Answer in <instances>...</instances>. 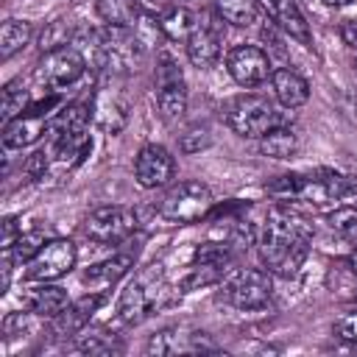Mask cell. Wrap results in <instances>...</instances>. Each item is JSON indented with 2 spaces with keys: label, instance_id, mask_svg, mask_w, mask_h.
Wrapping results in <instances>:
<instances>
[{
  "label": "cell",
  "instance_id": "6da1fadb",
  "mask_svg": "<svg viewBox=\"0 0 357 357\" xmlns=\"http://www.w3.org/2000/svg\"><path fill=\"white\" fill-rule=\"evenodd\" d=\"M257 254L262 265L279 276H293L307 259L310 229L287 206H271L257 226Z\"/></svg>",
  "mask_w": 357,
  "mask_h": 357
},
{
  "label": "cell",
  "instance_id": "7a4b0ae2",
  "mask_svg": "<svg viewBox=\"0 0 357 357\" xmlns=\"http://www.w3.org/2000/svg\"><path fill=\"white\" fill-rule=\"evenodd\" d=\"M346 176L335 170H315V173H284L273 181L265 184L268 195L279 201H304L310 206H329V204H343L349 192Z\"/></svg>",
  "mask_w": 357,
  "mask_h": 357
},
{
  "label": "cell",
  "instance_id": "3957f363",
  "mask_svg": "<svg viewBox=\"0 0 357 357\" xmlns=\"http://www.w3.org/2000/svg\"><path fill=\"white\" fill-rule=\"evenodd\" d=\"M223 120L237 137H245V139H259L271 128L282 126L279 112L262 95H237V98H231L223 106Z\"/></svg>",
  "mask_w": 357,
  "mask_h": 357
},
{
  "label": "cell",
  "instance_id": "277c9868",
  "mask_svg": "<svg viewBox=\"0 0 357 357\" xmlns=\"http://www.w3.org/2000/svg\"><path fill=\"white\" fill-rule=\"evenodd\" d=\"M100 31V70L126 75L145 59V42L134 25H103Z\"/></svg>",
  "mask_w": 357,
  "mask_h": 357
},
{
  "label": "cell",
  "instance_id": "5b68a950",
  "mask_svg": "<svg viewBox=\"0 0 357 357\" xmlns=\"http://www.w3.org/2000/svg\"><path fill=\"white\" fill-rule=\"evenodd\" d=\"M215 206L212 190L204 181L187 178V181H176L167 187L165 198L159 201V215L167 223H195L209 218Z\"/></svg>",
  "mask_w": 357,
  "mask_h": 357
},
{
  "label": "cell",
  "instance_id": "8992f818",
  "mask_svg": "<svg viewBox=\"0 0 357 357\" xmlns=\"http://www.w3.org/2000/svg\"><path fill=\"white\" fill-rule=\"evenodd\" d=\"M165 290V273H162V265H148L142 268L128 284L126 290L120 293V301H117V321L131 326V324H139L142 318L151 315V310L159 304V296Z\"/></svg>",
  "mask_w": 357,
  "mask_h": 357
},
{
  "label": "cell",
  "instance_id": "52a82bcc",
  "mask_svg": "<svg viewBox=\"0 0 357 357\" xmlns=\"http://www.w3.org/2000/svg\"><path fill=\"white\" fill-rule=\"evenodd\" d=\"M273 296L271 271L240 268L223 282V298L237 310H262Z\"/></svg>",
  "mask_w": 357,
  "mask_h": 357
},
{
  "label": "cell",
  "instance_id": "ba28073f",
  "mask_svg": "<svg viewBox=\"0 0 357 357\" xmlns=\"http://www.w3.org/2000/svg\"><path fill=\"white\" fill-rule=\"evenodd\" d=\"M86 59L75 45H64V47H53L45 50L42 59L36 61V81L47 89H64L70 84H75L84 73H86Z\"/></svg>",
  "mask_w": 357,
  "mask_h": 357
},
{
  "label": "cell",
  "instance_id": "9c48e42d",
  "mask_svg": "<svg viewBox=\"0 0 357 357\" xmlns=\"http://www.w3.org/2000/svg\"><path fill=\"white\" fill-rule=\"evenodd\" d=\"M59 106V95H50L39 103H31L20 117L8 120L3 126V148L6 151H22L33 145L42 134H47L50 126V109Z\"/></svg>",
  "mask_w": 357,
  "mask_h": 357
},
{
  "label": "cell",
  "instance_id": "30bf717a",
  "mask_svg": "<svg viewBox=\"0 0 357 357\" xmlns=\"http://www.w3.org/2000/svg\"><path fill=\"white\" fill-rule=\"evenodd\" d=\"M137 231V215L134 209L128 206H98L95 212L86 215L84 220V234L92 240V243H100V245H117V243H126L131 234Z\"/></svg>",
  "mask_w": 357,
  "mask_h": 357
},
{
  "label": "cell",
  "instance_id": "8fae6325",
  "mask_svg": "<svg viewBox=\"0 0 357 357\" xmlns=\"http://www.w3.org/2000/svg\"><path fill=\"white\" fill-rule=\"evenodd\" d=\"M156 109L162 120H178L187 112V84L178 70V64L167 56H162L156 67Z\"/></svg>",
  "mask_w": 357,
  "mask_h": 357
},
{
  "label": "cell",
  "instance_id": "7c38bea8",
  "mask_svg": "<svg viewBox=\"0 0 357 357\" xmlns=\"http://www.w3.org/2000/svg\"><path fill=\"white\" fill-rule=\"evenodd\" d=\"M220 17H209V14H201L198 17V25L195 31L190 33V39L184 42V50H187V59L192 67L198 70H209L218 64L220 59V45H223V28H220Z\"/></svg>",
  "mask_w": 357,
  "mask_h": 357
},
{
  "label": "cell",
  "instance_id": "4fadbf2b",
  "mask_svg": "<svg viewBox=\"0 0 357 357\" xmlns=\"http://www.w3.org/2000/svg\"><path fill=\"white\" fill-rule=\"evenodd\" d=\"M226 70L240 86H259L271 78L273 64L259 45H234L226 53Z\"/></svg>",
  "mask_w": 357,
  "mask_h": 357
},
{
  "label": "cell",
  "instance_id": "5bb4252c",
  "mask_svg": "<svg viewBox=\"0 0 357 357\" xmlns=\"http://www.w3.org/2000/svg\"><path fill=\"white\" fill-rule=\"evenodd\" d=\"M75 245L64 237L47 240L42 245V251L28 262V279L33 282H56L64 273H70L75 268Z\"/></svg>",
  "mask_w": 357,
  "mask_h": 357
},
{
  "label": "cell",
  "instance_id": "9a60e30c",
  "mask_svg": "<svg viewBox=\"0 0 357 357\" xmlns=\"http://www.w3.org/2000/svg\"><path fill=\"white\" fill-rule=\"evenodd\" d=\"M134 176L145 190L167 187L176 176V159L165 145H156V142L142 145L134 159Z\"/></svg>",
  "mask_w": 357,
  "mask_h": 357
},
{
  "label": "cell",
  "instance_id": "2e32d148",
  "mask_svg": "<svg viewBox=\"0 0 357 357\" xmlns=\"http://www.w3.org/2000/svg\"><path fill=\"white\" fill-rule=\"evenodd\" d=\"M89 114H92L95 126L103 128L106 134H120L126 128V123H128V100H126V95L120 89L100 86L92 95Z\"/></svg>",
  "mask_w": 357,
  "mask_h": 357
},
{
  "label": "cell",
  "instance_id": "e0dca14e",
  "mask_svg": "<svg viewBox=\"0 0 357 357\" xmlns=\"http://www.w3.org/2000/svg\"><path fill=\"white\" fill-rule=\"evenodd\" d=\"M100 304H103V293L89 290L86 296L70 301L59 315L50 318V332H53L56 337H75V335L92 321V315L98 312Z\"/></svg>",
  "mask_w": 357,
  "mask_h": 357
},
{
  "label": "cell",
  "instance_id": "ac0fdd59",
  "mask_svg": "<svg viewBox=\"0 0 357 357\" xmlns=\"http://www.w3.org/2000/svg\"><path fill=\"white\" fill-rule=\"evenodd\" d=\"M137 254H139V248H123V251L112 254L109 259H100V262L89 265V268L81 273V282H84L89 290L103 293L106 287H112L114 282H120V279L134 268Z\"/></svg>",
  "mask_w": 357,
  "mask_h": 357
},
{
  "label": "cell",
  "instance_id": "d6986e66",
  "mask_svg": "<svg viewBox=\"0 0 357 357\" xmlns=\"http://www.w3.org/2000/svg\"><path fill=\"white\" fill-rule=\"evenodd\" d=\"M218 346L209 340L206 332H184L178 326L162 329L151 335L145 351L148 354H178V351H215Z\"/></svg>",
  "mask_w": 357,
  "mask_h": 357
},
{
  "label": "cell",
  "instance_id": "ffe728a7",
  "mask_svg": "<svg viewBox=\"0 0 357 357\" xmlns=\"http://www.w3.org/2000/svg\"><path fill=\"white\" fill-rule=\"evenodd\" d=\"M259 6L268 11V17L273 20V25L287 33L290 39L301 42V45H312V33H310V22L301 11V6L296 0H259Z\"/></svg>",
  "mask_w": 357,
  "mask_h": 357
},
{
  "label": "cell",
  "instance_id": "44dd1931",
  "mask_svg": "<svg viewBox=\"0 0 357 357\" xmlns=\"http://www.w3.org/2000/svg\"><path fill=\"white\" fill-rule=\"evenodd\" d=\"M271 86H273L276 100L284 109H298V106H304L310 100V84H307V78H301L290 67H276L271 73Z\"/></svg>",
  "mask_w": 357,
  "mask_h": 357
},
{
  "label": "cell",
  "instance_id": "7402d4cb",
  "mask_svg": "<svg viewBox=\"0 0 357 357\" xmlns=\"http://www.w3.org/2000/svg\"><path fill=\"white\" fill-rule=\"evenodd\" d=\"M25 304H28V310H31L33 315H39V318H53V315H59V312L70 304V296H67L64 287L50 284V282H42L39 287H33V290L25 296Z\"/></svg>",
  "mask_w": 357,
  "mask_h": 357
},
{
  "label": "cell",
  "instance_id": "603a6c76",
  "mask_svg": "<svg viewBox=\"0 0 357 357\" xmlns=\"http://www.w3.org/2000/svg\"><path fill=\"white\" fill-rule=\"evenodd\" d=\"M198 17H201V14H195L192 8L173 6L165 17H159V20H156V25H159V33H162V36H167L170 42H187V39H190V33H192V31H195V25H198Z\"/></svg>",
  "mask_w": 357,
  "mask_h": 357
},
{
  "label": "cell",
  "instance_id": "cb8c5ba5",
  "mask_svg": "<svg viewBox=\"0 0 357 357\" xmlns=\"http://www.w3.org/2000/svg\"><path fill=\"white\" fill-rule=\"evenodd\" d=\"M215 14L234 25V28H251L259 20V0H212Z\"/></svg>",
  "mask_w": 357,
  "mask_h": 357
},
{
  "label": "cell",
  "instance_id": "d4e9b609",
  "mask_svg": "<svg viewBox=\"0 0 357 357\" xmlns=\"http://www.w3.org/2000/svg\"><path fill=\"white\" fill-rule=\"evenodd\" d=\"M296 151H298V134H296L293 128H287L284 123L259 137V153H262V156H271V159H290Z\"/></svg>",
  "mask_w": 357,
  "mask_h": 357
},
{
  "label": "cell",
  "instance_id": "484cf974",
  "mask_svg": "<svg viewBox=\"0 0 357 357\" xmlns=\"http://www.w3.org/2000/svg\"><path fill=\"white\" fill-rule=\"evenodd\" d=\"M75 349L84 351V354H114L120 351V340L114 332L103 329V326H84L78 335H75Z\"/></svg>",
  "mask_w": 357,
  "mask_h": 357
},
{
  "label": "cell",
  "instance_id": "4316f807",
  "mask_svg": "<svg viewBox=\"0 0 357 357\" xmlns=\"http://www.w3.org/2000/svg\"><path fill=\"white\" fill-rule=\"evenodd\" d=\"M33 25L25 20H6L0 25V59L8 61L14 53H20L28 42H31Z\"/></svg>",
  "mask_w": 357,
  "mask_h": 357
},
{
  "label": "cell",
  "instance_id": "83f0119b",
  "mask_svg": "<svg viewBox=\"0 0 357 357\" xmlns=\"http://www.w3.org/2000/svg\"><path fill=\"white\" fill-rule=\"evenodd\" d=\"M95 8L103 25H134L139 17L137 0H95Z\"/></svg>",
  "mask_w": 357,
  "mask_h": 357
},
{
  "label": "cell",
  "instance_id": "f1b7e54d",
  "mask_svg": "<svg viewBox=\"0 0 357 357\" xmlns=\"http://www.w3.org/2000/svg\"><path fill=\"white\" fill-rule=\"evenodd\" d=\"M28 106H31V95L20 81H11V84L3 86V120L6 123L20 117Z\"/></svg>",
  "mask_w": 357,
  "mask_h": 357
},
{
  "label": "cell",
  "instance_id": "f546056e",
  "mask_svg": "<svg viewBox=\"0 0 357 357\" xmlns=\"http://www.w3.org/2000/svg\"><path fill=\"white\" fill-rule=\"evenodd\" d=\"M45 243H47V240H45V234H42V231H22V234L17 237V243H14L11 248H6V251H11L14 262L28 265V262L42 251V245H45Z\"/></svg>",
  "mask_w": 357,
  "mask_h": 357
},
{
  "label": "cell",
  "instance_id": "4dcf8cb0",
  "mask_svg": "<svg viewBox=\"0 0 357 357\" xmlns=\"http://www.w3.org/2000/svg\"><path fill=\"white\" fill-rule=\"evenodd\" d=\"M73 36H75V28H70L64 20H53V22L42 31L39 47H42V53H45V50H53V47H64V45L73 42Z\"/></svg>",
  "mask_w": 357,
  "mask_h": 357
},
{
  "label": "cell",
  "instance_id": "1f68e13d",
  "mask_svg": "<svg viewBox=\"0 0 357 357\" xmlns=\"http://www.w3.org/2000/svg\"><path fill=\"white\" fill-rule=\"evenodd\" d=\"M209 142H212V134H209L206 126H190V128L178 137V148H181L184 153H198V151L209 148Z\"/></svg>",
  "mask_w": 357,
  "mask_h": 357
},
{
  "label": "cell",
  "instance_id": "d6a6232c",
  "mask_svg": "<svg viewBox=\"0 0 357 357\" xmlns=\"http://www.w3.org/2000/svg\"><path fill=\"white\" fill-rule=\"evenodd\" d=\"M33 318H39V315H33L31 310H28V312H8V315L3 318V335L11 340V337H20V335L31 332Z\"/></svg>",
  "mask_w": 357,
  "mask_h": 357
},
{
  "label": "cell",
  "instance_id": "836d02e7",
  "mask_svg": "<svg viewBox=\"0 0 357 357\" xmlns=\"http://www.w3.org/2000/svg\"><path fill=\"white\" fill-rule=\"evenodd\" d=\"M173 6H178V3H176V0H137L139 14H142V17H151V20L165 17Z\"/></svg>",
  "mask_w": 357,
  "mask_h": 357
},
{
  "label": "cell",
  "instance_id": "e575fe53",
  "mask_svg": "<svg viewBox=\"0 0 357 357\" xmlns=\"http://www.w3.org/2000/svg\"><path fill=\"white\" fill-rule=\"evenodd\" d=\"M47 165H50V151H36L25 159V176L28 178H42Z\"/></svg>",
  "mask_w": 357,
  "mask_h": 357
},
{
  "label": "cell",
  "instance_id": "d590c367",
  "mask_svg": "<svg viewBox=\"0 0 357 357\" xmlns=\"http://www.w3.org/2000/svg\"><path fill=\"white\" fill-rule=\"evenodd\" d=\"M335 332H337V337H343V340H357V312L343 315V318L335 324Z\"/></svg>",
  "mask_w": 357,
  "mask_h": 357
},
{
  "label": "cell",
  "instance_id": "8d00e7d4",
  "mask_svg": "<svg viewBox=\"0 0 357 357\" xmlns=\"http://www.w3.org/2000/svg\"><path fill=\"white\" fill-rule=\"evenodd\" d=\"M20 234H22V231H17V218H6V223H3V251L11 248Z\"/></svg>",
  "mask_w": 357,
  "mask_h": 357
},
{
  "label": "cell",
  "instance_id": "74e56055",
  "mask_svg": "<svg viewBox=\"0 0 357 357\" xmlns=\"http://www.w3.org/2000/svg\"><path fill=\"white\" fill-rule=\"evenodd\" d=\"M340 36H343L346 45L357 47V17H349V20L340 22Z\"/></svg>",
  "mask_w": 357,
  "mask_h": 357
},
{
  "label": "cell",
  "instance_id": "f35d334b",
  "mask_svg": "<svg viewBox=\"0 0 357 357\" xmlns=\"http://www.w3.org/2000/svg\"><path fill=\"white\" fill-rule=\"evenodd\" d=\"M324 6H329V8H346V6H351L354 0H321Z\"/></svg>",
  "mask_w": 357,
  "mask_h": 357
},
{
  "label": "cell",
  "instance_id": "ab89813d",
  "mask_svg": "<svg viewBox=\"0 0 357 357\" xmlns=\"http://www.w3.org/2000/svg\"><path fill=\"white\" fill-rule=\"evenodd\" d=\"M346 262H349V271H351V273H354V276H357V251H351V254H349V259H346Z\"/></svg>",
  "mask_w": 357,
  "mask_h": 357
}]
</instances>
